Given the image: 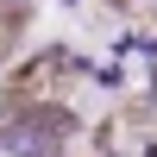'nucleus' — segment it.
<instances>
[{"label":"nucleus","instance_id":"nucleus-1","mask_svg":"<svg viewBox=\"0 0 157 157\" xmlns=\"http://www.w3.org/2000/svg\"><path fill=\"white\" fill-rule=\"evenodd\" d=\"M6 44H13V13L0 6V57H6Z\"/></svg>","mask_w":157,"mask_h":157},{"label":"nucleus","instance_id":"nucleus-2","mask_svg":"<svg viewBox=\"0 0 157 157\" xmlns=\"http://www.w3.org/2000/svg\"><path fill=\"white\" fill-rule=\"evenodd\" d=\"M0 6H13V0H0Z\"/></svg>","mask_w":157,"mask_h":157}]
</instances>
